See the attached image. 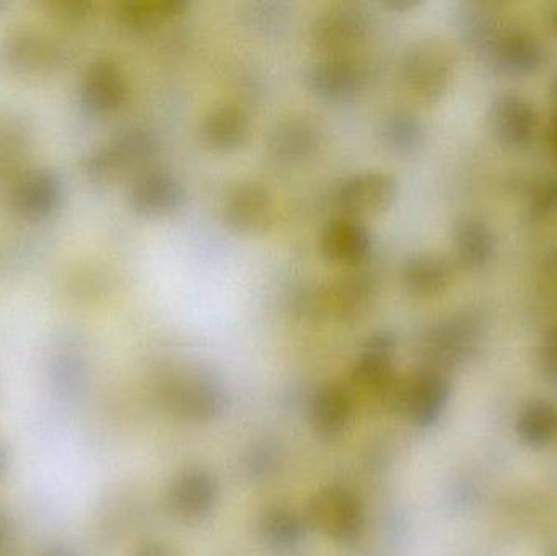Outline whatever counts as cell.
Masks as SVG:
<instances>
[{
  "label": "cell",
  "mask_w": 557,
  "mask_h": 556,
  "mask_svg": "<svg viewBox=\"0 0 557 556\" xmlns=\"http://www.w3.org/2000/svg\"><path fill=\"white\" fill-rule=\"evenodd\" d=\"M379 277L370 271H354L321 291L308 300L310 307H318L341 320L356 319L370 309L379 296Z\"/></svg>",
  "instance_id": "8"
},
{
  "label": "cell",
  "mask_w": 557,
  "mask_h": 556,
  "mask_svg": "<svg viewBox=\"0 0 557 556\" xmlns=\"http://www.w3.org/2000/svg\"><path fill=\"white\" fill-rule=\"evenodd\" d=\"M307 524L343 545H354L366 532L362 503L343 486H327L314 493L307 506Z\"/></svg>",
  "instance_id": "1"
},
{
  "label": "cell",
  "mask_w": 557,
  "mask_h": 556,
  "mask_svg": "<svg viewBox=\"0 0 557 556\" xmlns=\"http://www.w3.org/2000/svg\"><path fill=\"white\" fill-rule=\"evenodd\" d=\"M45 556H67V555H64V554H49V555H45Z\"/></svg>",
  "instance_id": "38"
},
{
  "label": "cell",
  "mask_w": 557,
  "mask_h": 556,
  "mask_svg": "<svg viewBox=\"0 0 557 556\" xmlns=\"http://www.w3.org/2000/svg\"><path fill=\"white\" fill-rule=\"evenodd\" d=\"M321 133L308 118H288L282 121L268 140L271 159L281 165H297L311 159L320 149Z\"/></svg>",
  "instance_id": "17"
},
{
  "label": "cell",
  "mask_w": 557,
  "mask_h": 556,
  "mask_svg": "<svg viewBox=\"0 0 557 556\" xmlns=\"http://www.w3.org/2000/svg\"><path fill=\"white\" fill-rule=\"evenodd\" d=\"M540 359L546 374L557 379V326L548 330L540 348Z\"/></svg>",
  "instance_id": "30"
},
{
  "label": "cell",
  "mask_w": 557,
  "mask_h": 556,
  "mask_svg": "<svg viewBox=\"0 0 557 556\" xmlns=\"http://www.w3.org/2000/svg\"><path fill=\"white\" fill-rule=\"evenodd\" d=\"M311 424L323 440H336L352 420V398L341 385H324L311 401Z\"/></svg>",
  "instance_id": "19"
},
{
  "label": "cell",
  "mask_w": 557,
  "mask_h": 556,
  "mask_svg": "<svg viewBox=\"0 0 557 556\" xmlns=\"http://www.w3.org/2000/svg\"><path fill=\"white\" fill-rule=\"evenodd\" d=\"M555 95H556V98H557V77H556V82H555Z\"/></svg>",
  "instance_id": "39"
},
{
  "label": "cell",
  "mask_w": 557,
  "mask_h": 556,
  "mask_svg": "<svg viewBox=\"0 0 557 556\" xmlns=\"http://www.w3.org/2000/svg\"><path fill=\"white\" fill-rule=\"evenodd\" d=\"M529 211L535 221H548L557 215V178H545L533 186Z\"/></svg>",
  "instance_id": "28"
},
{
  "label": "cell",
  "mask_w": 557,
  "mask_h": 556,
  "mask_svg": "<svg viewBox=\"0 0 557 556\" xmlns=\"http://www.w3.org/2000/svg\"><path fill=\"white\" fill-rule=\"evenodd\" d=\"M483 326V319L476 312L451 313L425 330L422 355L435 366L460 362L476 348Z\"/></svg>",
  "instance_id": "3"
},
{
  "label": "cell",
  "mask_w": 557,
  "mask_h": 556,
  "mask_svg": "<svg viewBox=\"0 0 557 556\" xmlns=\"http://www.w3.org/2000/svg\"><path fill=\"white\" fill-rule=\"evenodd\" d=\"M395 349V338L389 333H376L369 338L354 368V381L370 394L389 397L396 388L393 374Z\"/></svg>",
  "instance_id": "16"
},
{
  "label": "cell",
  "mask_w": 557,
  "mask_h": 556,
  "mask_svg": "<svg viewBox=\"0 0 557 556\" xmlns=\"http://www.w3.org/2000/svg\"><path fill=\"white\" fill-rule=\"evenodd\" d=\"M525 428H529V436L532 440H546L552 436L557 428L556 415L553 411L542 408V410H533L525 420Z\"/></svg>",
  "instance_id": "29"
},
{
  "label": "cell",
  "mask_w": 557,
  "mask_h": 556,
  "mask_svg": "<svg viewBox=\"0 0 557 556\" xmlns=\"http://www.w3.org/2000/svg\"><path fill=\"white\" fill-rule=\"evenodd\" d=\"M165 400L170 410L195 421H208L224 408V392L221 385L205 372H188L178 375L166 385Z\"/></svg>",
  "instance_id": "7"
},
{
  "label": "cell",
  "mask_w": 557,
  "mask_h": 556,
  "mask_svg": "<svg viewBox=\"0 0 557 556\" xmlns=\"http://www.w3.org/2000/svg\"><path fill=\"white\" fill-rule=\"evenodd\" d=\"M305 84L320 100L346 103L362 90L366 75L356 62L334 55L311 65L305 75Z\"/></svg>",
  "instance_id": "14"
},
{
  "label": "cell",
  "mask_w": 557,
  "mask_h": 556,
  "mask_svg": "<svg viewBox=\"0 0 557 556\" xmlns=\"http://www.w3.org/2000/svg\"><path fill=\"white\" fill-rule=\"evenodd\" d=\"M219 489L214 477L205 469L183 470L169 489L170 511L183 521H199L214 509Z\"/></svg>",
  "instance_id": "13"
},
{
  "label": "cell",
  "mask_w": 557,
  "mask_h": 556,
  "mask_svg": "<svg viewBox=\"0 0 557 556\" xmlns=\"http://www.w3.org/2000/svg\"><path fill=\"white\" fill-rule=\"evenodd\" d=\"M186 7L185 0H137L123 3L120 15L133 28H150L180 15Z\"/></svg>",
  "instance_id": "27"
},
{
  "label": "cell",
  "mask_w": 557,
  "mask_h": 556,
  "mask_svg": "<svg viewBox=\"0 0 557 556\" xmlns=\"http://www.w3.org/2000/svg\"><path fill=\"white\" fill-rule=\"evenodd\" d=\"M133 556H178L173 547L166 545L165 542H146L140 545Z\"/></svg>",
  "instance_id": "31"
},
{
  "label": "cell",
  "mask_w": 557,
  "mask_h": 556,
  "mask_svg": "<svg viewBox=\"0 0 557 556\" xmlns=\"http://www.w3.org/2000/svg\"><path fill=\"white\" fill-rule=\"evenodd\" d=\"M85 103L97 113H113L127 98L126 78L114 62H95L84 87Z\"/></svg>",
  "instance_id": "20"
},
{
  "label": "cell",
  "mask_w": 557,
  "mask_h": 556,
  "mask_svg": "<svg viewBox=\"0 0 557 556\" xmlns=\"http://www.w3.org/2000/svg\"><path fill=\"white\" fill-rule=\"evenodd\" d=\"M159 152L156 136L146 129H131L111 140L88 159L87 170L98 182H113L146 166Z\"/></svg>",
  "instance_id": "4"
},
{
  "label": "cell",
  "mask_w": 557,
  "mask_h": 556,
  "mask_svg": "<svg viewBox=\"0 0 557 556\" xmlns=\"http://www.w3.org/2000/svg\"><path fill=\"white\" fill-rule=\"evenodd\" d=\"M408 90L424 101H437L450 85L454 61L442 42L422 39L409 46L401 62Z\"/></svg>",
  "instance_id": "2"
},
{
  "label": "cell",
  "mask_w": 557,
  "mask_h": 556,
  "mask_svg": "<svg viewBox=\"0 0 557 556\" xmlns=\"http://www.w3.org/2000/svg\"><path fill=\"white\" fill-rule=\"evenodd\" d=\"M553 143H555V147L557 150V114L555 118V123H553Z\"/></svg>",
  "instance_id": "37"
},
{
  "label": "cell",
  "mask_w": 557,
  "mask_h": 556,
  "mask_svg": "<svg viewBox=\"0 0 557 556\" xmlns=\"http://www.w3.org/2000/svg\"><path fill=\"white\" fill-rule=\"evenodd\" d=\"M412 5H416V2H408V0H406V2L388 3V7H392V9H398V10L411 9Z\"/></svg>",
  "instance_id": "35"
},
{
  "label": "cell",
  "mask_w": 557,
  "mask_h": 556,
  "mask_svg": "<svg viewBox=\"0 0 557 556\" xmlns=\"http://www.w3.org/2000/svg\"><path fill=\"white\" fill-rule=\"evenodd\" d=\"M483 52L497 69L513 75L532 74L545 61L540 39L520 26H499Z\"/></svg>",
  "instance_id": "9"
},
{
  "label": "cell",
  "mask_w": 557,
  "mask_h": 556,
  "mask_svg": "<svg viewBox=\"0 0 557 556\" xmlns=\"http://www.w3.org/2000/svg\"><path fill=\"white\" fill-rule=\"evenodd\" d=\"M545 268L552 276H557V247L549 251L545 260Z\"/></svg>",
  "instance_id": "33"
},
{
  "label": "cell",
  "mask_w": 557,
  "mask_h": 556,
  "mask_svg": "<svg viewBox=\"0 0 557 556\" xmlns=\"http://www.w3.org/2000/svg\"><path fill=\"white\" fill-rule=\"evenodd\" d=\"M248 116L234 104L212 108L202 121L201 134L205 143L219 152H231L247 140Z\"/></svg>",
  "instance_id": "22"
},
{
  "label": "cell",
  "mask_w": 557,
  "mask_h": 556,
  "mask_svg": "<svg viewBox=\"0 0 557 556\" xmlns=\"http://www.w3.org/2000/svg\"><path fill=\"white\" fill-rule=\"evenodd\" d=\"M454 248L465 268L478 270L490 263L496 248L493 228L480 218L460 219L454 227Z\"/></svg>",
  "instance_id": "23"
},
{
  "label": "cell",
  "mask_w": 557,
  "mask_h": 556,
  "mask_svg": "<svg viewBox=\"0 0 557 556\" xmlns=\"http://www.w3.org/2000/svg\"><path fill=\"white\" fill-rule=\"evenodd\" d=\"M454 270L438 255H414L403 267V286L411 296L428 299L438 296L450 286Z\"/></svg>",
  "instance_id": "21"
},
{
  "label": "cell",
  "mask_w": 557,
  "mask_h": 556,
  "mask_svg": "<svg viewBox=\"0 0 557 556\" xmlns=\"http://www.w3.org/2000/svg\"><path fill=\"white\" fill-rule=\"evenodd\" d=\"M398 191L395 176L385 172H366L349 176L336 191V205L350 218L376 214L393 205Z\"/></svg>",
  "instance_id": "11"
},
{
  "label": "cell",
  "mask_w": 557,
  "mask_h": 556,
  "mask_svg": "<svg viewBox=\"0 0 557 556\" xmlns=\"http://www.w3.org/2000/svg\"><path fill=\"white\" fill-rule=\"evenodd\" d=\"M185 202V186L166 170L143 173L131 188V205L144 218H169L178 212Z\"/></svg>",
  "instance_id": "12"
},
{
  "label": "cell",
  "mask_w": 557,
  "mask_h": 556,
  "mask_svg": "<svg viewBox=\"0 0 557 556\" xmlns=\"http://www.w3.org/2000/svg\"><path fill=\"white\" fill-rule=\"evenodd\" d=\"M222 218L237 234H264L274 222L273 196L260 183H238L225 195Z\"/></svg>",
  "instance_id": "5"
},
{
  "label": "cell",
  "mask_w": 557,
  "mask_h": 556,
  "mask_svg": "<svg viewBox=\"0 0 557 556\" xmlns=\"http://www.w3.org/2000/svg\"><path fill=\"white\" fill-rule=\"evenodd\" d=\"M260 532L263 541L276 551H292L307 535L304 519L284 506H273L261 515Z\"/></svg>",
  "instance_id": "24"
},
{
  "label": "cell",
  "mask_w": 557,
  "mask_h": 556,
  "mask_svg": "<svg viewBox=\"0 0 557 556\" xmlns=\"http://www.w3.org/2000/svg\"><path fill=\"white\" fill-rule=\"evenodd\" d=\"M369 29V16L359 7H331L317 15L311 23V42L320 51L336 55L363 41Z\"/></svg>",
  "instance_id": "6"
},
{
  "label": "cell",
  "mask_w": 557,
  "mask_h": 556,
  "mask_svg": "<svg viewBox=\"0 0 557 556\" xmlns=\"http://www.w3.org/2000/svg\"><path fill=\"white\" fill-rule=\"evenodd\" d=\"M61 199L58 182L49 173H36L20 186L16 202L23 214L29 218H45L54 211Z\"/></svg>",
  "instance_id": "26"
},
{
  "label": "cell",
  "mask_w": 557,
  "mask_h": 556,
  "mask_svg": "<svg viewBox=\"0 0 557 556\" xmlns=\"http://www.w3.org/2000/svg\"><path fill=\"white\" fill-rule=\"evenodd\" d=\"M396 407L419 427L434 423L447 400L448 385L435 369H422L396 384Z\"/></svg>",
  "instance_id": "10"
},
{
  "label": "cell",
  "mask_w": 557,
  "mask_h": 556,
  "mask_svg": "<svg viewBox=\"0 0 557 556\" xmlns=\"http://www.w3.org/2000/svg\"><path fill=\"white\" fill-rule=\"evenodd\" d=\"M320 247L324 257L333 263L357 267L369 255L372 238L356 219H337L324 228Z\"/></svg>",
  "instance_id": "18"
},
{
  "label": "cell",
  "mask_w": 557,
  "mask_h": 556,
  "mask_svg": "<svg viewBox=\"0 0 557 556\" xmlns=\"http://www.w3.org/2000/svg\"><path fill=\"white\" fill-rule=\"evenodd\" d=\"M491 124L500 143L523 147L536 136L539 113L532 101L522 95H500L491 107Z\"/></svg>",
  "instance_id": "15"
},
{
  "label": "cell",
  "mask_w": 557,
  "mask_h": 556,
  "mask_svg": "<svg viewBox=\"0 0 557 556\" xmlns=\"http://www.w3.org/2000/svg\"><path fill=\"white\" fill-rule=\"evenodd\" d=\"M5 469H7L5 453H3L2 449H0V479H2L3 473H5Z\"/></svg>",
  "instance_id": "36"
},
{
  "label": "cell",
  "mask_w": 557,
  "mask_h": 556,
  "mask_svg": "<svg viewBox=\"0 0 557 556\" xmlns=\"http://www.w3.org/2000/svg\"><path fill=\"white\" fill-rule=\"evenodd\" d=\"M380 137L386 149L408 156V153H414L424 143V124L416 114L396 111L383 120Z\"/></svg>",
  "instance_id": "25"
},
{
  "label": "cell",
  "mask_w": 557,
  "mask_h": 556,
  "mask_svg": "<svg viewBox=\"0 0 557 556\" xmlns=\"http://www.w3.org/2000/svg\"><path fill=\"white\" fill-rule=\"evenodd\" d=\"M7 538H9V521H7V516L0 509V551L5 545Z\"/></svg>",
  "instance_id": "32"
},
{
  "label": "cell",
  "mask_w": 557,
  "mask_h": 556,
  "mask_svg": "<svg viewBox=\"0 0 557 556\" xmlns=\"http://www.w3.org/2000/svg\"><path fill=\"white\" fill-rule=\"evenodd\" d=\"M548 23H549V28H552L553 33H555V35L557 36V3L555 7H553L552 10H549Z\"/></svg>",
  "instance_id": "34"
}]
</instances>
